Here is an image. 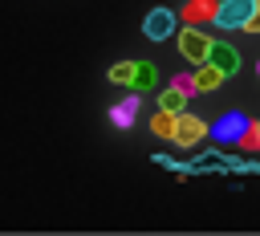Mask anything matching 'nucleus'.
Returning a JSON list of instances; mask_svg holds the SVG:
<instances>
[{
	"instance_id": "obj_15",
	"label": "nucleus",
	"mask_w": 260,
	"mask_h": 236,
	"mask_svg": "<svg viewBox=\"0 0 260 236\" xmlns=\"http://www.w3.org/2000/svg\"><path fill=\"white\" fill-rule=\"evenodd\" d=\"M256 77H260V65H256Z\"/></svg>"
},
{
	"instance_id": "obj_13",
	"label": "nucleus",
	"mask_w": 260,
	"mask_h": 236,
	"mask_svg": "<svg viewBox=\"0 0 260 236\" xmlns=\"http://www.w3.org/2000/svg\"><path fill=\"white\" fill-rule=\"evenodd\" d=\"M130 69H134V61H118V65L110 69V81H118V85H130Z\"/></svg>"
},
{
	"instance_id": "obj_12",
	"label": "nucleus",
	"mask_w": 260,
	"mask_h": 236,
	"mask_svg": "<svg viewBox=\"0 0 260 236\" xmlns=\"http://www.w3.org/2000/svg\"><path fill=\"white\" fill-rule=\"evenodd\" d=\"M171 85H175L179 94H187V98H191V94H199V90H195V73H175V77H171Z\"/></svg>"
},
{
	"instance_id": "obj_2",
	"label": "nucleus",
	"mask_w": 260,
	"mask_h": 236,
	"mask_svg": "<svg viewBox=\"0 0 260 236\" xmlns=\"http://www.w3.org/2000/svg\"><path fill=\"white\" fill-rule=\"evenodd\" d=\"M252 122L240 114V110H228V114H219L215 122H211V138L219 142V146H232V142H240V134L248 130Z\"/></svg>"
},
{
	"instance_id": "obj_7",
	"label": "nucleus",
	"mask_w": 260,
	"mask_h": 236,
	"mask_svg": "<svg viewBox=\"0 0 260 236\" xmlns=\"http://www.w3.org/2000/svg\"><path fill=\"white\" fill-rule=\"evenodd\" d=\"M138 106H142V98H138V94H126L122 102H114V106H110V122H114L118 130L134 126V118H138Z\"/></svg>"
},
{
	"instance_id": "obj_4",
	"label": "nucleus",
	"mask_w": 260,
	"mask_h": 236,
	"mask_svg": "<svg viewBox=\"0 0 260 236\" xmlns=\"http://www.w3.org/2000/svg\"><path fill=\"white\" fill-rule=\"evenodd\" d=\"M207 45H211V37L207 33H199L195 24H187V28H179V49H183V57L187 61H207Z\"/></svg>"
},
{
	"instance_id": "obj_11",
	"label": "nucleus",
	"mask_w": 260,
	"mask_h": 236,
	"mask_svg": "<svg viewBox=\"0 0 260 236\" xmlns=\"http://www.w3.org/2000/svg\"><path fill=\"white\" fill-rule=\"evenodd\" d=\"M150 130H154L158 138H171V134H175V114H167V110H158V114L150 118Z\"/></svg>"
},
{
	"instance_id": "obj_9",
	"label": "nucleus",
	"mask_w": 260,
	"mask_h": 236,
	"mask_svg": "<svg viewBox=\"0 0 260 236\" xmlns=\"http://www.w3.org/2000/svg\"><path fill=\"white\" fill-rule=\"evenodd\" d=\"M223 81V73L215 69V65H207V61H199V73H195V90H215Z\"/></svg>"
},
{
	"instance_id": "obj_3",
	"label": "nucleus",
	"mask_w": 260,
	"mask_h": 236,
	"mask_svg": "<svg viewBox=\"0 0 260 236\" xmlns=\"http://www.w3.org/2000/svg\"><path fill=\"white\" fill-rule=\"evenodd\" d=\"M203 134H207V122H203L199 114H187V110L175 114V134H171V138H175L179 146H191V142H199Z\"/></svg>"
},
{
	"instance_id": "obj_6",
	"label": "nucleus",
	"mask_w": 260,
	"mask_h": 236,
	"mask_svg": "<svg viewBox=\"0 0 260 236\" xmlns=\"http://www.w3.org/2000/svg\"><path fill=\"white\" fill-rule=\"evenodd\" d=\"M207 65H215L223 77H232V73L240 69V53H236L228 41H211V45H207Z\"/></svg>"
},
{
	"instance_id": "obj_10",
	"label": "nucleus",
	"mask_w": 260,
	"mask_h": 236,
	"mask_svg": "<svg viewBox=\"0 0 260 236\" xmlns=\"http://www.w3.org/2000/svg\"><path fill=\"white\" fill-rule=\"evenodd\" d=\"M183 106H187V94H179V90H175V85H171V90H162V94H158V110H167V114H179V110H183Z\"/></svg>"
},
{
	"instance_id": "obj_5",
	"label": "nucleus",
	"mask_w": 260,
	"mask_h": 236,
	"mask_svg": "<svg viewBox=\"0 0 260 236\" xmlns=\"http://www.w3.org/2000/svg\"><path fill=\"white\" fill-rule=\"evenodd\" d=\"M142 33H146L150 41H167V37H175V12H171V8H150L146 20H142Z\"/></svg>"
},
{
	"instance_id": "obj_1",
	"label": "nucleus",
	"mask_w": 260,
	"mask_h": 236,
	"mask_svg": "<svg viewBox=\"0 0 260 236\" xmlns=\"http://www.w3.org/2000/svg\"><path fill=\"white\" fill-rule=\"evenodd\" d=\"M211 20L219 28H244V33H260V0H219L211 8Z\"/></svg>"
},
{
	"instance_id": "obj_14",
	"label": "nucleus",
	"mask_w": 260,
	"mask_h": 236,
	"mask_svg": "<svg viewBox=\"0 0 260 236\" xmlns=\"http://www.w3.org/2000/svg\"><path fill=\"white\" fill-rule=\"evenodd\" d=\"M203 12H211V0H195V4L187 8V20H195V16H203Z\"/></svg>"
},
{
	"instance_id": "obj_8",
	"label": "nucleus",
	"mask_w": 260,
	"mask_h": 236,
	"mask_svg": "<svg viewBox=\"0 0 260 236\" xmlns=\"http://www.w3.org/2000/svg\"><path fill=\"white\" fill-rule=\"evenodd\" d=\"M158 81V69L150 65V61H134V69H130V90H150Z\"/></svg>"
}]
</instances>
